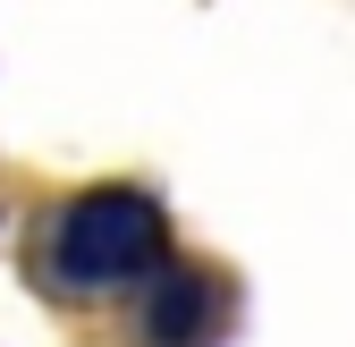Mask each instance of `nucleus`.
I'll list each match as a JSON object with an SVG mask.
<instances>
[{
	"instance_id": "f257e3e1",
	"label": "nucleus",
	"mask_w": 355,
	"mask_h": 347,
	"mask_svg": "<svg viewBox=\"0 0 355 347\" xmlns=\"http://www.w3.org/2000/svg\"><path fill=\"white\" fill-rule=\"evenodd\" d=\"M161 263V203L136 187H94L51 221V280L60 288H127Z\"/></svg>"
},
{
	"instance_id": "f03ea898",
	"label": "nucleus",
	"mask_w": 355,
	"mask_h": 347,
	"mask_svg": "<svg viewBox=\"0 0 355 347\" xmlns=\"http://www.w3.org/2000/svg\"><path fill=\"white\" fill-rule=\"evenodd\" d=\"M220 330V280L203 271H169L153 288V314H144V339L153 347H203Z\"/></svg>"
}]
</instances>
